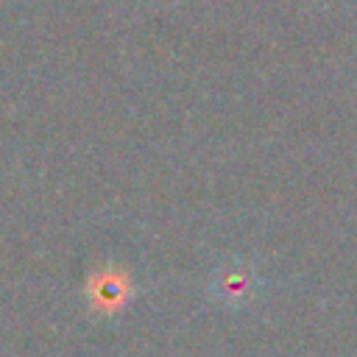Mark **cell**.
Listing matches in <instances>:
<instances>
[{
	"instance_id": "cell-1",
	"label": "cell",
	"mask_w": 357,
	"mask_h": 357,
	"mask_svg": "<svg viewBox=\"0 0 357 357\" xmlns=\"http://www.w3.org/2000/svg\"><path fill=\"white\" fill-rule=\"evenodd\" d=\"M131 293V282L126 273H120L114 265H103L98 273L89 276L86 282V296H89V304L98 310V312H117L126 298Z\"/></svg>"
}]
</instances>
